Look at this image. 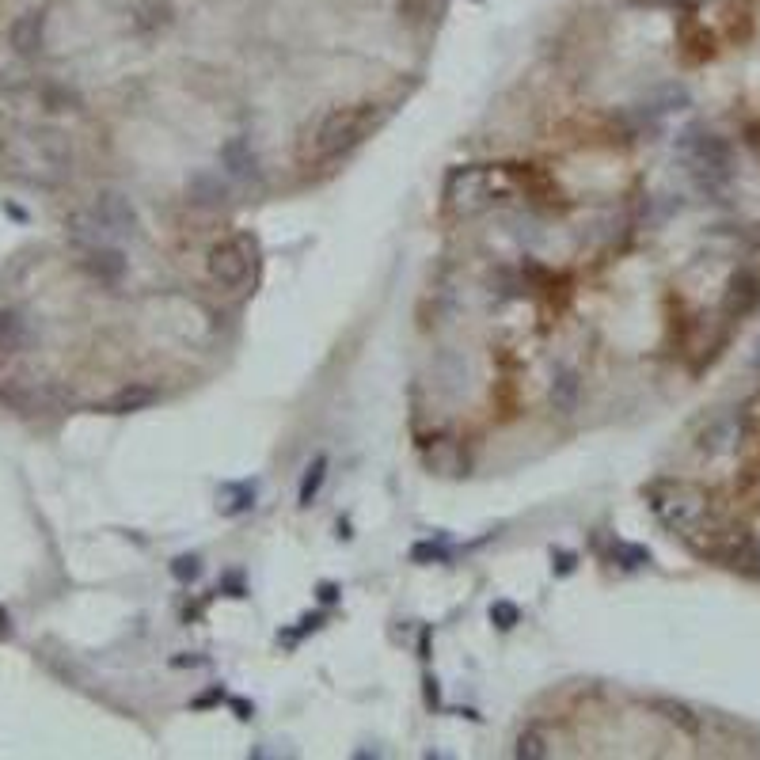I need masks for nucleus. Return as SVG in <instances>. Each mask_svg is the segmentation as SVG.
Instances as JSON below:
<instances>
[{"instance_id": "5", "label": "nucleus", "mask_w": 760, "mask_h": 760, "mask_svg": "<svg viewBox=\"0 0 760 760\" xmlns=\"http://www.w3.org/2000/svg\"><path fill=\"white\" fill-rule=\"evenodd\" d=\"M251 263H255V244L247 236H232V240H221V244L209 247L206 274L217 289L236 293L251 278Z\"/></svg>"}, {"instance_id": "30", "label": "nucleus", "mask_w": 760, "mask_h": 760, "mask_svg": "<svg viewBox=\"0 0 760 760\" xmlns=\"http://www.w3.org/2000/svg\"><path fill=\"white\" fill-rule=\"evenodd\" d=\"M753 369L760 373V339H757V346H753Z\"/></svg>"}, {"instance_id": "28", "label": "nucleus", "mask_w": 760, "mask_h": 760, "mask_svg": "<svg viewBox=\"0 0 760 760\" xmlns=\"http://www.w3.org/2000/svg\"><path fill=\"white\" fill-rule=\"evenodd\" d=\"M570 570H574V555L559 551V574H570Z\"/></svg>"}, {"instance_id": "2", "label": "nucleus", "mask_w": 760, "mask_h": 760, "mask_svg": "<svg viewBox=\"0 0 760 760\" xmlns=\"http://www.w3.org/2000/svg\"><path fill=\"white\" fill-rule=\"evenodd\" d=\"M646 502L650 513L658 517V525H665L669 532H677L684 540H696L707 521H711V498L696 483H684V479H658L646 487Z\"/></svg>"}, {"instance_id": "31", "label": "nucleus", "mask_w": 760, "mask_h": 760, "mask_svg": "<svg viewBox=\"0 0 760 760\" xmlns=\"http://www.w3.org/2000/svg\"><path fill=\"white\" fill-rule=\"evenodd\" d=\"M0 627H8V612L4 608H0Z\"/></svg>"}, {"instance_id": "22", "label": "nucleus", "mask_w": 760, "mask_h": 760, "mask_svg": "<svg viewBox=\"0 0 760 760\" xmlns=\"http://www.w3.org/2000/svg\"><path fill=\"white\" fill-rule=\"evenodd\" d=\"M612 559L624 570H639L650 563V548H643V544H616V548H612Z\"/></svg>"}, {"instance_id": "21", "label": "nucleus", "mask_w": 760, "mask_h": 760, "mask_svg": "<svg viewBox=\"0 0 760 760\" xmlns=\"http://www.w3.org/2000/svg\"><path fill=\"white\" fill-rule=\"evenodd\" d=\"M137 23L145 31H156V27H168L171 23V8L164 0H137Z\"/></svg>"}, {"instance_id": "19", "label": "nucleus", "mask_w": 760, "mask_h": 760, "mask_svg": "<svg viewBox=\"0 0 760 760\" xmlns=\"http://www.w3.org/2000/svg\"><path fill=\"white\" fill-rule=\"evenodd\" d=\"M323 479H327V456L320 453V456H312V464H308L301 475V491H297V502H301V506H312V502L320 498Z\"/></svg>"}, {"instance_id": "25", "label": "nucleus", "mask_w": 760, "mask_h": 760, "mask_svg": "<svg viewBox=\"0 0 760 760\" xmlns=\"http://www.w3.org/2000/svg\"><path fill=\"white\" fill-rule=\"evenodd\" d=\"M411 555H415L418 563H426V559H437V563H445L453 551L445 548V544H434V540H426V544H415V551H411Z\"/></svg>"}, {"instance_id": "10", "label": "nucleus", "mask_w": 760, "mask_h": 760, "mask_svg": "<svg viewBox=\"0 0 760 760\" xmlns=\"http://www.w3.org/2000/svg\"><path fill=\"white\" fill-rule=\"evenodd\" d=\"M80 266L92 274L95 282L114 285L122 282L126 274V255L118 244H95V247H80Z\"/></svg>"}, {"instance_id": "8", "label": "nucleus", "mask_w": 760, "mask_h": 760, "mask_svg": "<svg viewBox=\"0 0 760 760\" xmlns=\"http://www.w3.org/2000/svg\"><path fill=\"white\" fill-rule=\"evenodd\" d=\"M760 308V270L738 266L730 274V282L722 289V316L726 320H745Z\"/></svg>"}, {"instance_id": "1", "label": "nucleus", "mask_w": 760, "mask_h": 760, "mask_svg": "<svg viewBox=\"0 0 760 760\" xmlns=\"http://www.w3.org/2000/svg\"><path fill=\"white\" fill-rule=\"evenodd\" d=\"M377 111L373 103H354V107H331L316 118V126H308L301 137V160L312 164H331L346 152L365 141V133L373 130Z\"/></svg>"}, {"instance_id": "26", "label": "nucleus", "mask_w": 760, "mask_h": 760, "mask_svg": "<svg viewBox=\"0 0 760 760\" xmlns=\"http://www.w3.org/2000/svg\"><path fill=\"white\" fill-rule=\"evenodd\" d=\"M320 601H323V605H331V601H339V586H331V582H323V586H320Z\"/></svg>"}, {"instance_id": "11", "label": "nucleus", "mask_w": 760, "mask_h": 760, "mask_svg": "<svg viewBox=\"0 0 760 760\" xmlns=\"http://www.w3.org/2000/svg\"><path fill=\"white\" fill-rule=\"evenodd\" d=\"M8 46H12L19 57L42 54V46H46V16H42V12H23V16L12 19V27H8Z\"/></svg>"}, {"instance_id": "12", "label": "nucleus", "mask_w": 760, "mask_h": 760, "mask_svg": "<svg viewBox=\"0 0 760 760\" xmlns=\"http://www.w3.org/2000/svg\"><path fill=\"white\" fill-rule=\"evenodd\" d=\"M221 164L240 183H255L259 179V156H255L247 137H228L225 145H221Z\"/></svg>"}, {"instance_id": "9", "label": "nucleus", "mask_w": 760, "mask_h": 760, "mask_svg": "<svg viewBox=\"0 0 760 760\" xmlns=\"http://www.w3.org/2000/svg\"><path fill=\"white\" fill-rule=\"evenodd\" d=\"M741 437H745V418H741L738 411H722V415H715L700 430V453L707 456L734 453L741 445Z\"/></svg>"}, {"instance_id": "4", "label": "nucleus", "mask_w": 760, "mask_h": 760, "mask_svg": "<svg viewBox=\"0 0 760 760\" xmlns=\"http://www.w3.org/2000/svg\"><path fill=\"white\" fill-rule=\"evenodd\" d=\"M494 198H498V179H494V168H487V164L453 168L449 179H445V209L453 217H475V213L491 209Z\"/></svg>"}, {"instance_id": "16", "label": "nucleus", "mask_w": 760, "mask_h": 760, "mask_svg": "<svg viewBox=\"0 0 760 760\" xmlns=\"http://www.w3.org/2000/svg\"><path fill=\"white\" fill-rule=\"evenodd\" d=\"M650 707H654V711H658V715H662L665 722H673L677 730H684V734H692V738L700 734L703 722H700V715H696V711L688 707V703H681V700H665V696H662V700H654Z\"/></svg>"}, {"instance_id": "18", "label": "nucleus", "mask_w": 760, "mask_h": 760, "mask_svg": "<svg viewBox=\"0 0 760 760\" xmlns=\"http://www.w3.org/2000/svg\"><path fill=\"white\" fill-rule=\"evenodd\" d=\"M27 346V320L19 312H0V354H19Z\"/></svg>"}, {"instance_id": "7", "label": "nucleus", "mask_w": 760, "mask_h": 760, "mask_svg": "<svg viewBox=\"0 0 760 760\" xmlns=\"http://www.w3.org/2000/svg\"><path fill=\"white\" fill-rule=\"evenodd\" d=\"M92 213L99 217V225L107 228V236H111L114 244L133 240V236H137V228H141V221H137V209H133V202L122 194V190H99V194H95V202H92Z\"/></svg>"}, {"instance_id": "14", "label": "nucleus", "mask_w": 760, "mask_h": 760, "mask_svg": "<svg viewBox=\"0 0 760 760\" xmlns=\"http://www.w3.org/2000/svg\"><path fill=\"white\" fill-rule=\"evenodd\" d=\"M426 464L437 475H460L464 472V449L456 445V437H437L434 445H426Z\"/></svg>"}, {"instance_id": "24", "label": "nucleus", "mask_w": 760, "mask_h": 760, "mask_svg": "<svg viewBox=\"0 0 760 760\" xmlns=\"http://www.w3.org/2000/svg\"><path fill=\"white\" fill-rule=\"evenodd\" d=\"M171 574L187 586V582H194V578H202V559H198V555H179V559L171 563Z\"/></svg>"}, {"instance_id": "17", "label": "nucleus", "mask_w": 760, "mask_h": 760, "mask_svg": "<svg viewBox=\"0 0 760 760\" xmlns=\"http://www.w3.org/2000/svg\"><path fill=\"white\" fill-rule=\"evenodd\" d=\"M152 403H156V388H149V384H130V388H122V392L107 403V411H111V415H133V411H145Z\"/></svg>"}, {"instance_id": "15", "label": "nucleus", "mask_w": 760, "mask_h": 760, "mask_svg": "<svg viewBox=\"0 0 760 760\" xmlns=\"http://www.w3.org/2000/svg\"><path fill=\"white\" fill-rule=\"evenodd\" d=\"M187 198L194 202V206H221L228 198V190L225 183H221V175H209V171H202V175H194L187 183Z\"/></svg>"}, {"instance_id": "3", "label": "nucleus", "mask_w": 760, "mask_h": 760, "mask_svg": "<svg viewBox=\"0 0 760 760\" xmlns=\"http://www.w3.org/2000/svg\"><path fill=\"white\" fill-rule=\"evenodd\" d=\"M677 152L692 171L696 187L707 190V194H726V187L734 183V149L719 133L688 130L677 141Z\"/></svg>"}, {"instance_id": "32", "label": "nucleus", "mask_w": 760, "mask_h": 760, "mask_svg": "<svg viewBox=\"0 0 760 760\" xmlns=\"http://www.w3.org/2000/svg\"><path fill=\"white\" fill-rule=\"evenodd\" d=\"M475 4H479V0H475Z\"/></svg>"}, {"instance_id": "6", "label": "nucleus", "mask_w": 760, "mask_h": 760, "mask_svg": "<svg viewBox=\"0 0 760 760\" xmlns=\"http://www.w3.org/2000/svg\"><path fill=\"white\" fill-rule=\"evenodd\" d=\"M700 551L703 555H715L722 567L749 574V578H760V544H757V536H749L745 529L715 532V544Z\"/></svg>"}, {"instance_id": "29", "label": "nucleus", "mask_w": 760, "mask_h": 760, "mask_svg": "<svg viewBox=\"0 0 760 760\" xmlns=\"http://www.w3.org/2000/svg\"><path fill=\"white\" fill-rule=\"evenodd\" d=\"M232 707H236V711H240V719H251V707H247L244 700H232Z\"/></svg>"}, {"instance_id": "27", "label": "nucleus", "mask_w": 760, "mask_h": 760, "mask_svg": "<svg viewBox=\"0 0 760 760\" xmlns=\"http://www.w3.org/2000/svg\"><path fill=\"white\" fill-rule=\"evenodd\" d=\"M426 703H430V707H437V703H441V692H437L434 677H426Z\"/></svg>"}, {"instance_id": "13", "label": "nucleus", "mask_w": 760, "mask_h": 760, "mask_svg": "<svg viewBox=\"0 0 760 760\" xmlns=\"http://www.w3.org/2000/svg\"><path fill=\"white\" fill-rule=\"evenodd\" d=\"M551 407L559 411V415H570V411H578V399H582V377L574 373V369H559L555 377H551Z\"/></svg>"}, {"instance_id": "23", "label": "nucleus", "mask_w": 760, "mask_h": 760, "mask_svg": "<svg viewBox=\"0 0 760 760\" xmlns=\"http://www.w3.org/2000/svg\"><path fill=\"white\" fill-rule=\"evenodd\" d=\"M491 624L498 631H513V627L521 624V608L513 605V601H494L491 605Z\"/></svg>"}, {"instance_id": "20", "label": "nucleus", "mask_w": 760, "mask_h": 760, "mask_svg": "<svg viewBox=\"0 0 760 760\" xmlns=\"http://www.w3.org/2000/svg\"><path fill=\"white\" fill-rule=\"evenodd\" d=\"M521 760H544L551 757V738L544 726H529L521 738H517V749H513Z\"/></svg>"}]
</instances>
